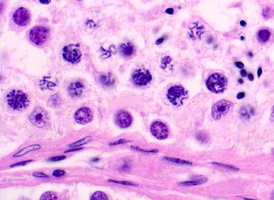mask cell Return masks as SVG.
I'll return each mask as SVG.
<instances>
[{"mask_svg": "<svg viewBox=\"0 0 274 200\" xmlns=\"http://www.w3.org/2000/svg\"><path fill=\"white\" fill-rule=\"evenodd\" d=\"M6 101L9 108L15 111L23 110L29 104L28 97L21 90H11L7 94Z\"/></svg>", "mask_w": 274, "mask_h": 200, "instance_id": "1", "label": "cell"}, {"mask_svg": "<svg viewBox=\"0 0 274 200\" xmlns=\"http://www.w3.org/2000/svg\"><path fill=\"white\" fill-rule=\"evenodd\" d=\"M228 79L225 75L214 73L208 78L206 81V86L211 92L215 93H220L225 91L227 87Z\"/></svg>", "mask_w": 274, "mask_h": 200, "instance_id": "2", "label": "cell"}, {"mask_svg": "<svg viewBox=\"0 0 274 200\" xmlns=\"http://www.w3.org/2000/svg\"><path fill=\"white\" fill-rule=\"evenodd\" d=\"M188 97V92L183 86L175 85L172 86L168 90L167 98L172 104L179 107L183 104V101Z\"/></svg>", "mask_w": 274, "mask_h": 200, "instance_id": "3", "label": "cell"}, {"mask_svg": "<svg viewBox=\"0 0 274 200\" xmlns=\"http://www.w3.org/2000/svg\"><path fill=\"white\" fill-rule=\"evenodd\" d=\"M63 58L70 64H77L81 61V53L78 44H70L64 46L62 53Z\"/></svg>", "mask_w": 274, "mask_h": 200, "instance_id": "4", "label": "cell"}, {"mask_svg": "<svg viewBox=\"0 0 274 200\" xmlns=\"http://www.w3.org/2000/svg\"><path fill=\"white\" fill-rule=\"evenodd\" d=\"M29 119L33 125L39 128H43L47 126L49 124L48 113L44 110L43 108L37 107L31 112Z\"/></svg>", "mask_w": 274, "mask_h": 200, "instance_id": "5", "label": "cell"}, {"mask_svg": "<svg viewBox=\"0 0 274 200\" xmlns=\"http://www.w3.org/2000/svg\"><path fill=\"white\" fill-rule=\"evenodd\" d=\"M49 31L46 27H34L29 32V39L35 45L41 46L46 42L49 37Z\"/></svg>", "mask_w": 274, "mask_h": 200, "instance_id": "6", "label": "cell"}, {"mask_svg": "<svg viewBox=\"0 0 274 200\" xmlns=\"http://www.w3.org/2000/svg\"><path fill=\"white\" fill-rule=\"evenodd\" d=\"M233 104L226 100H222L215 103L211 109V115L215 120H219L223 115H226Z\"/></svg>", "mask_w": 274, "mask_h": 200, "instance_id": "7", "label": "cell"}, {"mask_svg": "<svg viewBox=\"0 0 274 200\" xmlns=\"http://www.w3.org/2000/svg\"><path fill=\"white\" fill-rule=\"evenodd\" d=\"M132 80L136 86H143L151 81L152 75L149 70L140 68L134 71L132 75Z\"/></svg>", "mask_w": 274, "mask_h": 200, "instance_id": "8", "label": "cell"}, {"mask_svg": "<svg viewBox=\"0 0 274 200\" xmlns=\"http://www.w3.org/2000/svg\"><path fill=\"white\" fill-rule=\"evenodd\" d=\"M31 15L30 12L25 7H20L14 11L13 14V20L17 25L20 27L26 26L30 22Z\"/></svg>", "mask_w": 274, "mask_h": 200, "instance_id": "9", "label": "cell"}, {"mask_svg": "<svg viewBox=\"0 0 274 200\" xmlns=\"http://www.w3.org/2000/svg\"><path fill=\"white\" fill-rule=\"evenodd\" d=\"M150 132L157 139L163 140L169 135V130L164 123L160 121L153 122L150 126Z\"/></svg>", "mask_w": 274, "mask_h": 200, "instance_id": "10", "label": "cell"}, {"mask_svg": "<svg viewBox=\"0 0 274 200\" xmlns=\"http://www.w3.org/2000/svg\"><path fill=\"white\" fill-rule=\"evenodd\" d=\"M92 118L93 115L92 111L86 107L79 108L75 114V121L79 124H87L92 121Z\"/></svg>", "mask_w": 274, "mask_h": 200, "instance_id": "11", "label": "cell"}, {"mask_svg": "<svg viewBox=\"0 0 274 200\" xmlns=\"http://www.w3.org/2000/svg\"><path fill=\"white\" fill-rule=\"evenodd\" d=\"M115 120L117 125L121 128H128L132 123V117L128 112L121 110L117 113Z\"/></svg>", "mask_w": 274, "mask_h": 200, "instance_id": "12", "label": "cell"}, {"mask_svg": "<svg viewBox=\"0 0 274 200\" xmlns=\"http://www.w3.org/2000/svg\"><path fill=\"white\" fill-rule=\"evenodd\" d=\"M84 90L83 83L80 81L72 82L68 86V91L70 97H81Z\"/></svg>", "mask_w": 274, "mask_h": 200, "instance_id": "13", "label": "cell"}, {"mask_svg": "<svg viewBox=\"0 0 274 200\" xmlns=\"http://www.w3.org/2000/svg\"><path fill=\"white\" fill-rule=\"evenodd\" d=\"M99 81L104 87H111L115 83V79L111 73H104L100 75Z\"/></svg>", "mask_w": 274, "mask_h": 200, "instance_id": "14", "label": "cell"}, {"mask_svg": "<svg viewBox=\"0 0 274 200\" xmlns=\"http://www.w3.org/2000/svg\"><path fill=\"white\" fill-rule=\"evenodd\" d=\"M119 52L123 57H130L133 55L134 52H135V47L131 42L122 43L119 46Z\"/></svg>", "mask_w": 274, "mask_h": 200, "instance_id": "15", "label": "cell"}, {"mask_svg": "<svg viewBox=\"0 0 274 200\" xmlns=\"http://www.w3.org/2000/svg\"><path fill=\"white\" fill-rule=\"evenodd\" d=\"M206 181H208V178L206 177L201 175V176L195 177V179H193L192 180H189V181H185V182L181 183V185H184V186H195V185L204 184Z\"/></svg>", "mask_w": 274, "mask_h": 200, "instance_id": "16", "label": "cell"}, {"mask_svg": "<svg viewBox=\"0 0 274 200\" xmlns=\"http://www.w3.org/2000/svg\"><path fill=\"white\" fill-rule=\"evenodd\" d=\"M39 149H41V145H30V146H28V147H24V149L20 150V152H18L17 153H16V154L13 155V158H17V157H20V156H23L24 155L28 154L29 152H34V151H37Z\"/></svg>", "mask_w": 274, "mask_h": 200, "instance_id": "17", "label": "cell"}, {"mask_svg": "<svg viewBox=\"0 0 274 200\" xmlns=\"http://www.w3.org/2000/svg\"><path fill=\"white\" fill-rule=\"evenodd\" d=\"M271 33L267 29H262L258 32V39L259 42H265L270 39Z\"/></svg>", "mask_w": 274, "mask_h": 200, "instance_id": "18", "label": "cell"}, {"mask_svg": "<svg viewBox=\"0 0 274 200\" xmlns=\"http://www.w3.org/2000/svg\"><path fill=\"white\" fill-rule=\"evenodd\" d=\"M164 159L169 162H172V163H176V164H180V165H193L192 162L186 160H182L180 158H171V157H164Z\"/></svg>", "mask_w": 274, "mask_h": 200, "instance_id": "19", "label": "cell"}, {"mask_svg": "<svg viewBox=\"0 0 274 200\" xmlns=\"http://www.w3.org/2000/svg\"><path fill=\"white\" fill-rule=\"evenodd\" d=\"M240 113H241V118L248 119L250 118L251 114L254 115V109L251 107H250V108H247L246 107H242Z\"/></svg>", "mask_w": 274, "mask_h": 200, "instance_id": "20", "label": "cell"}, {"mask_svg": "<svg viewBox=\"0 0 274 200\" xmlns=\"http://www.w3.org/2000/svg\"><path fill=\"white\" fill-rule=\"evenodd\" d=\"M274 15V10L271 7H264V9H262V17L265 19H270V18H273Z\"/></svg>", "mask_w": 274, "mask_h": 200, "instance_id": "21", "label": "cell"}, {"mask_svg": "<svg viewBox=\"0 0 274 200\" xmlns=\"http://www.w3.org/2000/svg\"><path fill=\"white\" fill-rule=\"evenodd\" d=\"M91 140H92V136H86V137H85V138L81 139L80 141H76V142H75V143L71 144V145H70V147H78V146H81V145H86V144L89 143V141H91Z\"/></svg>", "mask_w": 274, "mask_h": 200, "instance_id": "22", "label": "cell"}, {"mask_svg": "<svg viewBox=\"0 0 274 200\" xmlns=\"http://www.w3.org/2000/svg\"><path fill=\"white\" fill-rule=\"evenodd\" d=\"M61 102V98L60 97V96L58 94H54L53 95L52 97H50L49 100V103L50 104L51 106H53V107H57L60 104Z\"/></svg>", "mask_w": 274, "mask_h": 200, "instance_id": "23", "label": "cell"}, {"mask_svg": "<svg viewBox=\"0 0 274 200\" xmlns=\"http://www.w3.org/2000/svg\"><path fill=\"white\" fill-rule=\"evenodd\" d=\"M91 199L93 200H107L108 199V197L107 196L105 193H103L102 191H97L95 192L92 196L91 197Z\"/></svg>", "mask_w": 274, "mask_h": 200, "instance_id": "24", "label": "cell"}, {"mask_svg": "<svg viewBox=\"0 0 274 200\" xmlns=\"http://www.w3.org/2000/svg\"><path fill=\"white\" fill-rule=\"evenodd\" d=\"M40 199L43 200H55L57 199V196H56V194L52 192V191H47L46 193H44Z\"/></svg>", "mask_w": 274, "mask_h": 200, "instance_id": "25", "label": "cell"}, {"mask_svg": "<svg viewBox=\"0 0 274 200\" xmlns=\"http://www.w3.org/2000/svg\"><path fill=\"white\" fill-rule=\"evenodd\" d=\"M213 165L218 166L222 167V168H225V169H230V170H234V171H238L239 169L237 168V167L233 166L231 165H228V164H224V163H212Z\"/></svg>", "mask_w": 274, "mask_h": 200, "instance_id": "26", "label": "cell"}, {"mask_svg": "<svg viewBox=\"0 0 274 200\" xmlns=\"http://www.w3.org/2000/svg\"><path fill=\"white\" fill-rule=\"evenodd\" d=\"M197 139L199 141L202 142V143H206L208 141V136H207L206 134H204V133H198V134H197Z\"/></svg>", "mask_w": 274, "mask_h": 200, "instance_id": "27", "label": "cell"}, {"mask_svg": "<svg viewBox=\"0 0 274 200\" xmlns=\"http://www.w3.org/2000/svg\"><path fill=\"white\" fill-rule=\"evenodd\" d=\"M172 58L170 57H163L162 59H161V67L164 69V68H166L167 65L171 62Z\"/></svg>", "mask_w": 274, "mask_h": 200, "instance_id": "28", "label": "cell"}, {"mask_svg": "<svg viewBox=\"0 0 274 200\" xmlns=\"http://www.w3.org/2000/svg\"><path fill=\"white\" fill-rule=\"evenodd\" d=\"M108 182H112V183H116V184H121V185H132V186H136L137 187V185L133 184L131 182H127V181H121V180H108Z\"/></svg>", "mask_w": 274, "mask_h": 200, "instance_id": "29", "label": "cell"}, {"mask_svg": "<svg viewBox=\"0 0 274 200\" xmlns=\"http://www.w3.org/2000/svg\"><path fill=\"white\" fill-rule=\"evenodd\" d=\"M64 174H65V171H64V170H62V169H57V170H54V171H53V176L57 177H60L64 176Z\"/></svg>", "mask_w": 274, "mask_h": 200, "instance_id": "30", "label": "cell"}, {"mask_svg": "<svg viewBox=\"0 0 274 200\" xmlns=\"http://www.w3.org/2000/svg\"><path fill=\"white\" fill-rule=\"evenodd\" d=\"M128 142H129V141H127V140H125V139H120V140H118V141L112 142V143L110 144V146H114V145H121V144L128 143Z\"/></svg>", "mask_w": 274, "mask_h": 200, "instance_id": "31", "label": "cell"}, {"mask_svg": "<svg viewBox=\"0 0 274 200\" xmlns=\"http://www.w3.org/2000/svg\"><path fill=\"white\" fill-rule=\"evenodd\" d=\"M66 158V156L63 155V156H56V157H52V158H49L48 161L49 162H57V161H60V160H64Z\"/></svg>", "mask_w": 274, "mask_h": 200, "instance_id": "32", "label": "cell"}, {"mask_svg": "<svg viewBox=\"0 0 274 200\" xmlns=\"http://www.w3.org/2000/svg\"><path fill=\"white\" fill-rule=\"evenodd\" d=\"M131 148H132V149H135V150H136V151H140V152H147V153H154V152H158V150H152V151H147V150H143V149H141V148H140V147H133V146H132V147H131Z\"/></svg>", "mask_w": 274, "mask_h": 200, "instance_id": "33", "label": "cell"}, {"mask_svg": "<svg viewBox=\"0 0 274 200\" xmlns=\"http://www.w3.org/2000/svg\"><path fill=\"white\" fill-rule=\"evenodd\" d=\"M34 162V160H27V161H24V162H20V163H16L14 165H12L11 167H16V166H25L27 164H28L30 163H32Z\"/></svg>", "mask_w": 274, "mask_h": 200, "instance_id": "34", "label": "cell"}, {"mask_svg": "<svg viewBox=\"0 0 274 200\" xmlns=\"http://www.w3.org/2000/svg\"><path fill=\"white\" fill-rule=\"evenodd\" d=\"M33 176L37 177H49L47 175H46V174H43V173H34V174H33Z\"/></svg>", "mask_w": 274, "mask_h": 200, "instance_id": "35", "label": "cell"}, {"mask_svg": "<svg viewBox=\"0 0 274 200\" xmlns=\"http://www.w3.org/2000/svg\"><path fill=\"white\" fill-rule=\"evenodd\" d=\"M235 65H236V66H237L238 68H241V69H242V68H243V67H244V65H243V63H242V62H241V61L236 62V63H235Z\"/></svg>", "mask_w": 274, "mask_h": 200, "instance_id": "36", "label": "cell"}, {"mask_svg": "<svg viewBox=\"0 0 274 200\" xmlns=\"http://www.w3.org/2000/svg\"><path fill=\"white\" fill-rule=\"evenodd\" d=\"M244 97H245V93H243V92L239 93H238V94L237 95V99H242V98H243Z\"/></svg>", "mask_w": 274, "mask_h": 200, "instance_id": "37", "label": "cell"}, {"mask_svg": "<svg viewBox=\"0 0 274 200\" xmlns=\"http://www.w3.org/2000/svg\"><path fill=\"white\" fill-rule=\"evenodd\" d=\"M164 37H161V38H160V39H158L156 41V44L159 45V44H161V43H162V42H164Z\"/></svg>", "mask_w": 274, "mask_h": 200, "instance_id": "38", "label": "cell"}, {"mask_svg": "<svg viewBox=\"0 0 274 200\" xmlns=\"http://www.w3.org/2000/svg\"><path fill=\"white\" fill-rule=\"evenodd\" d=\"M39 1L40 3H42V4H49V3H50L51 0H39Z\"/></svg>", "mask_w": 274, "mask_h": 200, "instance_id": "39", "label": "cell"}, {"mask_svg": "<svg viewBox=\"0 0 274 200\" xmlns=\"http://www.w3.org/2000/svg\"><path fill=\"white\" fill-rule=\"evenodd\" d=\"M247 75H248V74H247V72H246V70H244V69H243V68H242V70L241 71V76H242V77H245V76H247Z\"/></svg>", "mask_w": 274, "mask_h": 200, "instance_id": "40", "label": "cell"}, {"mask_svg": "<svg viewBox=\"0 0 274 200\" xmlns=\"http://www.w3.org/2000/svg\"><path fill=\"white\" fill-rule=\"evenodd\" d=\"M270 119L271 121L274 123V106L272 108V112H271V115H270Z\"/></svg>", "mask_w": 274, "mask_h": 200, "instance_id": "41", "label": "cell"}, {"mask_svg": "<svg viewBox=\"0 0 274 200\" xmlns=\"http://www.w3.org/2000/svg\"><path fill=\"white\" fill-rule=\"evenodd\" d=\"M165 12H166L167 13H169V14H172V13H174V10L172 8H169V9H167L166 10H165Z\"/></svg>", "mask_w": 274, "mask_h": 200, "instance_id": "42", "label": "cell"}, {"mask_svg": "<svg viewBox=\"0 0 274 200\" xmlns=\"http://www.w3.org/2000/svg\"><path fill=\"white\" fill-rule=\"evenodd\" d=\"M248 79H249V80H250V81H253V80H254V75H252L251 73H250V74H248Z\"/></svg>", "mask_w": 274, "mask_h": 200, "instance_id": "43", "label": "cell"}, {"mask_svg": "<svg viewBox=\"0 0 274 200\" xmlns=\"http://www.w3.org/2000/svg\"><path fill=\"white\" fill-rule=\"evenodd\" d=\"M262 73V68H259V69H258V76H259V77L261 76Z\"/></svg>", "mask_w": 274, "mask_h": 200, "instance_id": "44", "label": "cell"}, {"mask_svg": "<svg viewBox=\"0 0 274 200\" xmlns=\"http://www.w3.org/2000/svg\"><path fill=\"white\" fill-rule=\"evenodd\" d=\"M81 148H76V149H73V150H68V151H66L65 152H75V151H78V150H81Z\"/></svg>", "mask_w": 274, "mask_h": 200, "instance_id": "45", "label": "cell"}, {"mask_svg": "<svg viewBox=\"0 0 274 200\" xmlns=\"http://www.w3.org/2000/svg\"><path fill=\"white\" fill-rule=\"evenodd\" d=\"M240 24H241V26L244 27L246 25V22H245V21H243V20H241V22H240Z\"/></svg>", "mask_w": 274, "mask_h": 200, "instance_id": "46", "label": "cell"}, {"mask_svg": "<svg viewBox=\"0 0 274 200\" xmlns=\"http://www.w3.org/2000/svg\"><path fill=\"white\" fill-rule=\"evenodd\" d=\"M238 82H239V83H241V84H243V79H238Z\"/></svg>", "mask_w": 274, "mask_h": 200, "instance_id": "47", "label": "cell"}, {"mask_svg": "<svg viewBox=\"0 0 274 200\" xmlns=\"http://www.w3.org/2000/svg\"><path fill=\"white\" fill-rule=\"evenodd\" d=\"M248 55L249 56V57H253V54H252L251 52H248Z\"/></svg>", "mask_w": 274, "mask_h": 200, "instance_id": "48", "label": "cell"}, {"mask_svg": "<svg viewBox=\"0 0 274 200\" xmlns=\"http://www.w3.org/2000/svg\"><path fill=\"white\" fill-rule=\"evenodd\" d=\"M272 152H273V155H274V148L272 150Z\"/></svg>", "mask_w": 274, "mask_h": 200, "instance_id": "49", "label": "cell"}, {"mask_svg": "<svg viewBox=\"0 0 274 200\" xmlns=\"http://www.w3.org/2000/svg\"><path fill=\"white\" fill-rule=\"evenodd\" d=\"M244 39V38L243 37V36H241V40H243Z\"/></svg>", "mask_w": 274, "mask_h": 200, "instance_id": "50", "label": "cell"}, {"mask_svg": "<svg viewBox=\"0 0 274 200\" xmlns=\"http://www.w3.org/2000/svg\"><path fill=\"white\" fill-rule=\"evenodd\" d=\"M273 198H274V193H273Z\"/></svg>", "mask_w": 274, "mask_h": 200, "instance_id": "51", "label": "cell"}, {"mask_svg": "<svg viewBox=\"0 0 274 200\" xmlns=\"http://www.w3.org/2000/svg\"><path fill=\"white\" fill-rule=\"evenodd\" d=\"M78 1H81V0H78Z\"/></svg>", "mask_w": 274, "mask_h": 200, "instance_id": "52", "label": "cell"}]
</instances>
